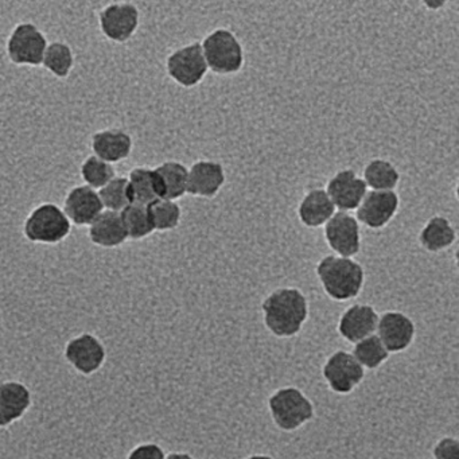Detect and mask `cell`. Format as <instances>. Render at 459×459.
Here are the masks:
<instances>
[{
	"instance_id": "cell-1",
	"label": "cell",
	"mask_w": 459,
	"mask_h": 459,
	"mask_svg": "<svg viewBox=\"0 0 459 459\" xmlns=\"http://www.w3.org/2000/svg\"><path fill=\"white\" fill-rule=\"evenodd\" d=\"M263 322L271 334L279 338L295 337L308 318L306 295L294 287H281L262 302Z\"/></svg>"
},
{
	"instance_id": "cell-2",
	"label": "cell",
	"mask_w": 459,
	"mask_h": 459,
	"mask_svg": "<svg viewBox=\"0 0 459 459\" xmlns=\"http://www.w3.org/2000/svg\"><path fill=\"white\" fill-rule=\"evenodd\" d=\"M316 273L327 297L337 302L354 299L364 286V268L348 257L327 255L316 264Z\"/></svg>"
},
{
	"instance_id": "cell-3",
	"label": "cell",
	"mask_w": 459,
	"mask_h": 459,
	"mask_svg": "<svg viewBox=\"0 0 459 459\" xmlns=\"http://www.w3.org/2000/svg\"><path fill=\"white\" fill-rule=\"evenodd\" d=\"M268 410L275 426L286 432L300 429L316 415L313 403L297 386L276 389L268 397Z\"/></svg>"
},
{
	"instance_id": "cell-4",
	"label": "cell",
	"mask_w": 459,
	"mask_h": 459,
	"mask_svg": "<svg viewBox=\"0 0 459 459\" xmlns=\"http://www.w3.org/2000/svg\"><path fill=\"white\" fill-rule=\"evenodd\" d=\"M72 224L60 206L44 203L34 208L23 224V235L30 243L55 246L65 240Z\"/></svg>"
},
{
	"instance_id": "cell-5",
	"label": "cell",
	"mask_w": 459,
	"mask_h": 459,
	"mask_svg": "<svg viewBox=\"0 0 459 459\" xmlns=\"http://www.w3.org/2000/svg\"><path fill=\"white\" fill-rule=\"evenodd\" d=\"M204 58L208 69L217 74H233L244 65V50L232 31L216 29L205 37L203 44Z\"/></svg>"
},
{
	"instance_id": "cell-6",
	"label": "cell",
	"mask_w": 459,
	"mask_h": 459,
	"mask_svg": "<svg viewBox=\"0 0 459 459\" xmlns=\"http://www.w3.org/2000/svg\"><path fill=\"white\" fill-rule=\"evenodd\" d=\"M48 45L47 37L34 23H18L7 39V57L18 66H39Z\"/></svg>"
},
{
	"instance_id": "cell-7",
	"label": "cell",
	"mask_w": 459,
	"mask_h": 459,
	"mask_svg": "<svg viewBox=\"0 0 459 459\" xmlns=\"http://www.w3.org/2000/svg\"><path fill=\"white\" fill-rule=\"evenodd\" d=\"M169 77L184 88H193L203 82L208 72L200 42L174 50L166 60Z\"/></svg>"
},
{
	"instance_id": "cell-8",
	"label": "cell",
	"mask_w": 459,
	"mask_h": 459,
	"mask_svg": "<svg viewBox=\"0 0 459 459\" xmlns=\"http://www.w3.org/2000/svg\"><path fill=\"white\" fill-rule=\"evenodd\" d=\"M141 22V13L134 4H111L99 13L101 33L115 44H125L133 39Z\"/></svg>"
},
{
	"instance_id": "cell-9",
	"label": "cell",
	"mask_w": 459,
	"mask_h": 459,
	"mask_svg": "<svg viewBox=\"0 0 459 459\" xmlns=\"http://www.w3.org/2000/svg\"><path fill=\"white\" fill-rule=\"evenodd\" d=\"M322 376L334 394H348L362 383L365 369L356 361L353 354L337 351L330 354L325 362Z\"/></svg>"
},
{
	"instance_id": "cell-10",
	"label": "cell",
	"mask_w": 459,
	"mask_h": 459,
	"mask_svg": "<svg viewBox=\"0 0 459 459\" xmlns=\"http://www.w3.org/2000/svg\"><path fill=\"white\" fill-rule=\"evenodd\" d=\"M325 238L338 256L351 259L361 248L359 221L346 212H335L325 224Z\"/></svg>"
},
{
	"instance_id": "cell-11",
	"label": "cell",
	"mask_w": 459,
	"mask_h": 459,
	"mask_svg": "<svg viewBox=\"0 0 459 459\" xmlns=\"http://www.w3.org/2000/svg\"><path fill=\"white\" fill-rule=\"evenodd\" d=\"M376 332L389 354L402 353L412 345L416 326L402 311H385L383 316H378Z\"/></svg>"
},
{
	"instance_id": "cell-12",
	"label": "cell",
	"mask_w": 459,
	"mask_h": 459,
	"mask_svg": "<svg viewBox=\"0 0 459 459\" xmlns=\"http://www.w3.org/2000/svg\"><path fill=\"white\" fill-rule=\"evenodd\" d=\"M399 195L394 192H367L356 209V220L370 230H381L399 211Z\"/></svg>"
},
{
	"instance_id": "cell-13",
	"label": "cell",
	"mask_w": 459,
	"mask_h": 459,
	"mask_svg": "<svg viewBox=\"0 0 459 459\" xmlns=\"http://www.w3.org/2000/svg\"><path fill=\"white\" fill-rule=\"evenodd\" d=\"M325 192L332 200L338 212L356 211L367 195L368 187L364 179L359 178L353 170H341L327 182Z\"/></svg>"
},
{
	"instance_id": "cell-14",
	"label": "cell",
	"mask_w": 459,
	"mask_h": 459,
	"mask_svg": "<svg viewBox=\"0 0 459 459\" xmlns=\"http://www.w3.org/2000/svg\"><path fill=\"white\" fill-rule=\"evenodd\" d=\"M64 213L71 224L91 225L104 212L99 193L87 185L74 187L64 201Z\"/></svg>"
},
{
	"instance_id": "cell-15",
	"label": "cell",
	"mask_w": 459,
	"mask_h": 459,
	"mask_svg": "<svg viewBox=\"0 0 459 459\" xmlns=\"http://www.w3.org/2000/svg\"><path fill=\"white\" fill-rule=\"evenodd\" d=\"M377 322L378 314L373 306L357 303L343 311L338 321V334L348 342L357 343L375 334Z\"/></svg>"
},
{
	"instance_id": "cell-16",
	"label": "cell",
	"mask_w": 459,
	"mask_h": 459,
	"mask_svg": "<svg viewBox=\"0 0 459 459\" xmlns=\"http://www.w3.org/2000/svg\"><path fill=\"white\" fill-rule=\"evenodd\" d=\"M225 184V171L216 160H197L187 174L186 193L195 197L212 198Z\"/></svg>"
},
{
	"instance_id": "cell-17",
	"label": "cell",
	"mask_w": 459,
	"mask_h": 459,
	"mask_svg": "<svg viewBox=\"0 0 459 459\" xmlns=\"http://www.w3.org/2000/svg\"><path fill=\"white\" fill-rule=\"evenodd\" d=\"M93 155L114 165L127 160L133 152L134 142L130 134L119 128H107L93 134L91 139Z\"/></svg>"
},
{
	"instance_id": "cell-18",
	"label": "cell",
	"mask_w": 459,
	"mask_h": 459,
	"mask_svg": "<svg viewBox=\"0 0 459 459\" xmlns=\"http://www.w3.org/2000/svg\"><path fill=\"white\" fill-rule=\"evenodd\" d=\"M65 357L79 372L91 375L103 365L106 351L98 338L82 334L66 345Z\"/></svg>"
},
{
	"instance_id": "cell-19",
	"label": "cell",
	"mask_w": 459,
	"mask_h": 459,
	"mask_svg": "<svg viewBox=\"0 0 459 459\" xmlns=\"http://www.w3.org/2000/svg\"><path fill=\"white\" fill-rule=\"evenodd\" d=\"M131 204L149 206L163 200V185L155 169L135 168L127 177Z\"/></svg>"
},
{
	"instance_id": "cell-20",
	"label": "cell",
	"mask_w": 459,
	"mask_h": 459,
	"mask_svg": "<svg viewBox=\"0 0 459 459\" xmlns=\"http://www.w3.org/2000/svg\"><path fill=\"white\" fill-rule=\"evenodd\" d=\"M31 403L30 391L18 381L0 384V427L22 418Z\"/></svg>"
},
{
	"instance_id": "cell-21",
	"label": "cell",
	"mask_w": 459,
	"mask_h": 459,
	"mask_svg": "<svg viewBox=\"0 0 459 459\" xmlns=\"http://www.w3.org/2000/svg\"><path fill=\"white\" fill-rule=\"evenodd\" d=\"M90 240L101 248H117L123 246L128 238L120 213L104 211L90 225Z\"/></svg>"
},
{
	"instance_id": "cell-22",
	"label": "cell",
	"mask_w": 459,
	"mask_h": 459,
	"mask_svg": "<svg viewBox=\"0 0 459 459\" xmlns=\"http://www.w3.org/2000/svg\"><path fill=\"white\" fill-rule=\"evenodd\" d=\"M335 208L325 189L306 193L298 206L299 221L307 228H319L334 216Z\"/></svg>"
},
{
	"instance_id": "cell-23",
	"label": "cell",
	"mask_w": 459,
	"mask_h": 459,
	"mask_svg": "<svg viewBox=\"0 0 459 459\" xmlns=\"http://www.w3.org/2000/svg\"><path fill=\"white\" fill-rule=\"evenodd\" d=\"M456 232L451 222L446 217L434 216L427 221L423 230L419 233V243L431 254L445 251L453 246Z\"/></svg>"
},
{
	"instance_id": "cell-24",
	"label": "cell",
	"mask_w": 459,
	"mask_h": 459,
	"mask_svg": "<svg viewBox=\"0 0 459 459\" xmlns=\"http://www.w3.org/2000/svg\"><path fill=\"white\" fill-rule=\"evenodd\" d=\"M163 185V200L176 201L186 195L189 169L177 160H168L155 168Z\"/></svg>"
},
{
	"instance_id": "cell-25",
	"label": "cell",
	"mask_w": 459,
	"mask_h": 459,
	"mask_svg": "<svg viewBox=\"0 0 459 459\" xmlns=\"http://www.w3.org/2000/svg\"><path fill=\"white\" fill-rule=\"evenodd\" d=\"M399 181V171L389 160H373L365 166V185L375 192H394Z\"/></svg>"
},
{
	"instance_id": "cell-26",
	"label": "cell",
	"mask_w": 459,
	"mask_h": 459,
	"mask_svg": "<svg viewBox=\"0 0 459 459\" xmlns=\"http://www.w3.org/2000/svg\"><path fill=\"white\" fill-rule=\"evenodd\" d=\"M42 66L57 79H66L74 66V50L66 42H52L45 50Z\"/></svg>"
},
{
	"instance_id": "cell-27",
	"label": "cell",
	"mask_w": 459,
	"mask_h": 459,
	"mask_svg": "<svg viewBox=\"0 0 459 459\" xmlns=\"http://www.w3.org/2000/svg\"><path fill=\"white\" fill-rule=\"evenodd\" d=\"M120 217L130 240H142L155 232L150 221L147 206L131 204L125 211L120 212Z\"/></svg>"
},
{
	"instance_id": "cell-28",
	"label": "cell",
	"mask_w": 459,
	"mask_h": 459,
	"mask_svg": "<svg viewBox=\"0 0 459 459\" xmlns=\"http://www.w3.org/2000/svg\"><path fill=\"white\" fill-rule=\"evenodd\" d=\"M353 357L364 369L375 370L389 359L388 351L384 348L377 335L373 334L354 343Z\"/></svg>"
},
{
	"instance_id": "cell-29",
	"label": "cell",
	"mask_w": 459,
	"mask_h": 459,
	"mask_svg": "<svg viewBox=\"0 0 459 459\" xmlns=\"http://www.w3.org/2000/svg\"><path fill=\"white\" fill-rule=\"evenodd\" d=\"M150 221L158 232L176 230L181 222L182 212L176 201L158 200L147 206Z\"/></svg>"
},
{
	"instance_id": "cell-30",
	"label": "cell",
	"mask_w": 459,
	"mask_h": 459,
	"mask_svg": "<svg viewBox=\"0 0 459 459\" xmlns=\"http://www.w3.org/2000/svg\"><path fill=\"white\" fill-rule=\"evenodd\" d=\"M98 193L101 204H103L104 211L120 213L128 205H131L127 177H115L109 184L101 187Z\"/></svg>"
},
{
	"instance_id": "cell-31",
	"label": "cell",
	"mask_w": 459,
	"mask_h": 459,
	"mask_svg": "<svg viewBox=\"0 0 459 459\" xmlns=\"http://www.w3.org/2000/svg\"><path fill=\"white\" fill-rule=\"evenodd\" d=\"M80 174L87 186L93 190H100L117 177V170H115L114 165H109V163L99 160L95 155H91L82 162Z\"/></svg>"
},
{
	"instance_id": "cell-32",
	"label": "cell",
	"mask_w": 459,
	"mask_h": 459,
	"mask_svg": "<svg viewBox=\"0 0 459 459\" xmlns=\"http://www.w3.org/2000/svg\"><path fill=\"white\" fill-rule=\"evenodd\" d=\"M434 459H459V440L454 437H443L432 448Z\"/></svg>"
},
{
	"instance_id": "cell-33",
	"label": "cell",
	"mask_w": 459,
	"mask_h": 459,
	"mask_svg": "<svg viewBox=\"0 0 459 459\" xmlns=\"http://www.w3.org/2000/svg\"><path fill=\"white\" fill-rule=\"evenodd\" d=\"M165 453H163L160 446L155 443H144V445L138 446L131 451L128 459H165Z\"/></svg>"
},
{
	"instance_id": "cell-34",
	"label": "cell",
	"mask_w": 459,
	"mask_h": 459,
	"mask_svg": "<svg viewBox=\"0 0 459 459\" xmlns=\"http://www.w3.org/2000/svg\"><path fill=\"white\" fill-rule=\"evenodd\" d=\"M165 459H195L187 453H171Z\"/></svg>"
},
{
	"instance_id": "cell-35",
	"label": "cell",
	"mask_w": 459,
	"mask_h": 459,
	"mask_svg": "<svg viewBox=\"0 0 459 459\" xmlns=\"http://www.w3.org/2000/svg\"><path fill=\"white\" fill-rule=\"evenodd\" d=\"M246 459H273V456L267 455V454H254V455H249L248 458Z\"/></svg>"
}]
</instances>
